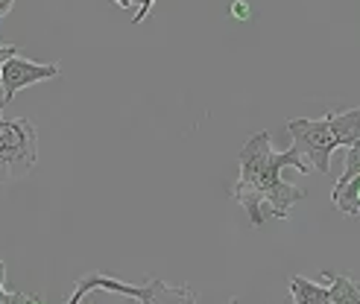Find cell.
I'll use <instances>...</instances> for the list:
<instances>
[{
    "label": "cell",
    "instance_id": "obj_3",
    "mask_svg": "<svg viewBox=\"0 0 360 304\" xmlns=\"http://www.w3.org/2000/svg\"><path fill=\"white\" fill-rule=\"evenodd\" d=\"M287 132L293 138V150H299L308 158V164L316 173L326 176L331 170V152L337 150V140L326 117H319V120L293 117V120H287Z\"/></svg>",
    "mask_w": 360,
    "mask_h": 304
},
{
    "label": "cell",
    "instance_id": "obj_16",
    "mask_svg": "<svg viewBox=\"0 0 360 304\" xmlns=\"http://www.w3.org/2000/svg\"><path fill=\"white\" fill-rule=\"evenodd\" d=\"M231 12H235L238 18H249V15H252V12H249V9L243 6V4H235V9H231Z\"/></svg>",
    "mask_w": 360,
    "mask_h": 304
},
{
    "label": "cell",
    "instance_id": "obj_4",
    "mask_svg": "<svg viewBox=\"0 0 360 304\" xmlns=\"http://www.w3.org/2000/svg\"><path fill=\"white\" fill-rule=\"evenodd\" d=\"M62 74L56 62L50 65H39V62H30L24 59L21 53L18 56H12L4 67H0V85H4V97H0V112L6 109V105L12 103L15 94H21L24 88L35 85V82H44V79H56Z\"/></svg>",
    "mask_w": 360,
    "mask_h": 304
},
{
    "label": "cell",
    "instance_id": "obj_13",
    "mask_svg": "<svg viewBox=\"0 0 360 304\" xmlns=\"http://www.w3.org/2000/svg\"><path fill=\"white\" fill-rule=\"evenodd\" d=\"M153 4H155V0H141V6H138V15H135V24H141V21H143V18H147V15H150Z\"/></svg>",
    "mask_w": 360,
    "mask_h": 304
},
{
    "label": "cell",
    "instance_id": "obj_18",
    "mask_svg": "<svg viewBox=\"0 0 360 304\" xmlns=\"http://www.w3.org/2000/svg\"><path fill=\"white\" fill-rule=\"evenodd\" d=\"M115 4H117L120 9H129V6H132V0H115Z\"/></svg>",
    "mask_w": 360,
    "mask_h": 304
},
{
    "label": "cell",
    "instance_id": "obj_2",
    "mask_svg": "<svg viewBox=\"0 0 360 304\" xmlns=\"http://www.w3.org/2000/svg\"><path fill=\"white\" fill-rule=\"evenodd\" d=\"M39 164V138L24 117H0V185L18 182Z\"/></svg>",
    "mask_w": 360,
    "mask_h": 304
},
{
    "label": "cell",
    "instance_id": "obj_14",
    "mask_svg": "<svg viewBox=\"0 0 360 304\" xmlns=\"http://www.w3.org/2000/svg\"><path fill=\"white\" fill-rule=\"evenodd\" d=\"M27 301H30L27 293H6V298H4V304H27Z\"/></svg>",
    "mask_w": 360,
    "mask_h": 304
},
{
    "label": "cell",
    "instance_id": "obj_21",
    "mask_svg": "<svg viewBox=\"0 0 360 304\" xmlns=\"http://www.w3.org/2000/svg\"><path fill=\"white\" fill-rule=\"evenodd\" d=\"M229 304H240V298H229Z\"/></svg>",
    "mask_w": 360,
    "mask_h": 304
},
{
    "label": "cell",
    "instance_id": "obj_8",
    "mask_svg": "<svg viewBox=\"0 0 360 304\" xmlns=\"http://www.w3.org/2000/svg\"><path fill=\"white\" fill-rule=\"evenodd\" d=\"M293 296V304H331V293H328V284H316L304 275H290L287 281Z\"/></svg>",
    "mask_w": 360,
    "mask_h": 304
},
{
    "label": "cell",
    "instance_id": "obj_6",
    "mask_svg": "<svg viewBox=\"0 0 360 304\" xmlns=\"http://www.w3.org/2000/svg\"><path fill=\"white\" fill-rule=\"evenodd\" d=\"M143 287L147 293H143L141 304H196L191 287H167L158 278H143Z\"/></svg>",
    "mask_w": 360,
    "mask_h": 304
},
{
    "label": "cell",
    "instance_id": "obj_10",
    "mask_svg": "<svg viewBox=\"0 0 360 304\" xmlns=\"http://www.w3.org/2000/svg\"><path fill=\"white\" fill-rule=\"evenodd\" d=\"M322 278L328 281V293H331V304H360V284L352 281L349 275L340 272H322Z\"/></svg>",
    "mask_w": 360,
    "mask_h": 304
},
{
    "label": "cell",
    "instance_id": "obj_12",
    "mask_svg": "<svg viewBox=\"0 0 360 304\" xmlns=\"http://www.w3.org/2000/svg\"><path fill=\"white\" fill-rule=\"evenodd\" d=\"M12 56H18V47L15 44H0V67H4ZM0 114H4V112H0Z\"/></svg>",
    "mask_w": 360,
    "mask_h": 304
},
{
    "label": "cell",
    "instance_id": "obj_7",
    "mask_svg": "<svg viewBox=\"0 0 360 304\" xmlns=\"http://www.w3.org/2000/svg\"><path fill=\"white\" fill-rule=\"evenodd\" d=\"M328 126L334 132L337 147H352L360 140V109H349V112H328L326 114Z\"/></svg>",
    "mask_w": 360,
    "mask_h": 304
},
{
    "label": "cell",
    "instance_id": "obj_9",
    "mask_svg": "<svg viewBox=\"0 0 360 304\" xmlns=\"http://www.w3.org/2000/svg\"><path fill=\"white\" fill-rule=\"evenodd\" d=\"M331 202L337 211H343L346 217H360V173L349 178L346 185H334L331 190Z\"/></svg>",
    "mask_w": 360,
    "mask_h": 304
},
{
    "label": "cell",
    "instance_id": "obj_20",
    "mask_svg": "<svg viewBox=\"0 0 360 304\" xmlns=\"http://www.w3.org/2000/svg\"><path fill=\"white\" fill-rule=\"evenodd\" d=\"M27 304H44V301H41V298H35V296H30V301H27Z\"/></svg>",
    "mask_w": 360,
    "mask_h": 304
},
{
    "label": "cell",
    "instance_id": "obj_15",
    "mask_svg": "<svg viewBox=\"0 0 360 304\" xmlns=\"http://www.w3.org/2000/svg\"><path fill=\"white\" fill-rule=\"evenodd\" d=\"M12 6H15V0H0V18H6Z\"/></svg>",
    "mask_w": 360,
    "mask_h": 304
},
{
    "label": "cell",
    "instance_id": "obj_17",
    "mask_svg": "<svg viewBox=\"0 0 360 304\" xmlns=\"http://www.w3.org/2000/svg\"><path fill=\"white\" fill-rule=\"evenodd\" d=\"M0 284H6V263H4V258H0Z\"/></svg>",
    "mask_w": 360,
    "mask_h": 304
},
{
    "label": "cell",
    "instance_id": "obj_19",
    "mask_svg": "<svg viewBox=\"0 0 360 304\" xmlns=\"http://www.w3.org/2000/svg\"><path fill=\"white\" fill-rule=\"evenodd\" d=\"M6 293H9V290L4 287V284H0V304H4V298H6Z\"/></svg>",
    "mask_w": 360,
    "mask_h": 304
},
{
    "label": "cell",
    "instance_id": "obj_1",
    "mask_svg": "<svg viewBox=\"0 0 360 304\" xmlns=\"http://www.w3.org/2000/svg\"><path fill=\"white\" fill-rule=\"evenodd\" d=\"M240 178L231 185V199H235L252 225H264L266 217L276 220H287L290 217V208L296 202L304 199V190L284 182L281 170L284 167H296L299 173H314V167L308 164L299 150H284L276 152L269 144V132H255L249 135V140L240 147Z\"/></svg>",
    "mask_w": 360,
    "mask_h": 304
},
{
    "label": "cell",
    "instance_id": "obj_11",
    "mask_svg": "<svg viewBox=\"0 0 360 304\" xmlns=\"http://www.w3.org/2000/svg\"><path fill=\"white\" fill-rule=\"evenodd\" d=\"M357 173H360V140L349 147V155H346V170H343V176L337 178V185H346L349 178H354Z\"/></svg>",
    "mask_w": 360,
    "mask_h": 304
},
{
    "label": "cell",
    "instance_id": "obj_5",
    "mask_svg": "<svg viewBox=\"0 0 360 304\" xmlns=\"http://www.w3.org/2000/svg\"><path fill=\"white\" fill-rule=\"evenodd\" d=\"M97 290H103V293H117V296H129V298H143V293H147V287H132V284H123V281H117V278H112V275H103V272H91V275H82L79 281H77V287H74V293H70V298H68V304H82V298L85 296H91V293H97Z\"/></svg>",
    "mask_w": 360,
    "mask_h": 304
}]
</instances>
